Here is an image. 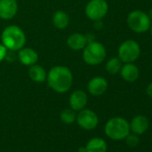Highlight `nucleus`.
I'll use <instances>...</instances> for the list:
<instances>
[{
	"instance_id": "nucleus-1",
	"label": "nucleus",
	"mask_w": 152,
	"mask_h": 152,
	"mask_svg": "<svg viewBox=\"0 0 152 152\" xmlns=\"http://www.w3.org/2000/svg\"><path fill=\"white\" fill-rule=\"evenodd\" d=\"M47 82L54 91L57 93L67 92L73 83V76L71 70L64 65L52 67L47 74Z\"/></svg>"
},
{
	"instance_id": "nucleus-2",
	"label": "nucleus",
	"mask_w": 152,
	"mask_h": 152,
	"mask_svg": "<svg viewBox=\"0 0 152 152\" xmlns=\"http://www.w3.org/2000/svg\"><path fill=\"white\" fill-rule=\"evenodd\" d=\"M2 44L11 51H19L26 43L24 31L16 25H9L5 28L1 35Z\"/></svg>"
},
{
	"instance_id": "nucleus-3",
	"label": "nucleus",
	"mask_w": 152,
	"mask_h": 152,
	"mask_svg": "<svg viewBox=\"0 0 152 152\" xmlns=\"http://www.w3.org/2000/svg\"><path fill=\"white\" fill-rule=\"evenodd\" d=\"M130 132L129 122L124 117H113L109 119L105 125L106 135L114 140H124Z\"/></svg>"
},
{
	"instance_id": "nucleus-4",
	"label": "nucleus",
	"mask_w": 152,
	"mask_h": 152,
	"mask_svg": "<svg viewBox=\"0 0 152 152\" xmlns=\"http://www.w3.org/2000/svg\"><path fill=\"white\" fill-rule=\"evenodd\" d=\"M107 56L105 46L98 41H91L87 43L83 48V58L84 62L90 65H98L101 64Z\"/></svg>"
},
{
	"instance_id": "nucleus-5",
	"label": "nucleus",
	"mask_w": 152,
	"mask_h": 152,
	"mask_svg": "<svg viewBox=\"0 0 152 152\" xmlns=\"http://www.w3.org/2000/svg\"><path fill=\"white\" fill-rule=\"evenodd\" d=\"M129 28L136 33H144L151 26V20L148 14L140 10L132 11L126 19Z\"/></svg>"
},
{
	"instance_id": "nucleus-6",
	"label": "nucleus",
	"mask_w": 152,
	"mask_h": 152,
	"mask_svg": "<svg viewBox=\"0 0 152 152\" xmlns=\"http://www.w3.org/2000/svg\"><path fill=\"white\" fill-rule=\"evenodd\" d=\"M140 56V47L133 39H127L118 48V57L123 63H134Z\"/></svg>"
},
{
	"instance_id": "nucleus-7",
	"label": "nucleus",
	"mask_w": 152,
	"mask_h": 152,
	"mask_svg": "<svg viewBox=\"0 0 152 152\" xmlns=\"http://www.w3.org/2000/svg\"><path fill=\"white\" fill-rule=\"evenodd\" d=\"M108 12V4L106 0H91L85 7V15L91 21H100Z\"/></svg>"
},
{
	"instance_id": "nucleus-8",
	"label": "nucleus",
	"mask_w": 152,
	"mask_h": 152,
	"mask_svg": "<svg viewBox=\"0 0 152 152\" xmlns=\"http://www.w3.org/2000/svg\"><path fill=\"white\" fill-rule=\"evenodd\" d=\"M76 122L79 126L84 130H93L99 124V117L97 114L88 108H83L76 115Z\"/></svg>"
},
{
	"instance_id": "nucleus-9",
	"label": "nucleus",
	"mask_w": 152,
	"mask_h": 152,
	"mask_svg": "<svg viewBox=\"0 0 152 152\" xmlns=\"http://www.w3.org/2000/svg\"><path fill=\"white\" fill-rule=\"evenodd\" d=\"M88 103V96L84 91L78 90L73 91L69 98V105L70 108L74 111H80L85 108Z\"/></svg>"
},
{
	"instance_id": "nucleus-10",
	"label": "nucleus",
	"mask_w": 152,
	"mask_h": 152,
	"mask_svg": "<svg viewBox=\"0 0 152 152\" xmlns=\"http://www.w3.org/2000/svg\"><path fill=\"white\" fill-rule=\"evenodd\" d=\"M108 87L107 81L101 76H96L90 80L88 83V91L89 92L95 97L103 95Z\"/></svg>"
},
{
	"instance_id": "nucleus-11",
	"label": "nucleus",
	"mask_w": 152,
	"mask_h": 152,
	"mask_svg": "<svg viewBox=\"0 0 152 152\" xmlns=\"http://www.w3.org/2000/svg\"><path fill=\"white\" fill-rule=\"evenodd\" d=\"M18 11L16 0H0V18L10 20L14 18Z\"/></svg>"
},
{
	"instance_id": "nucleus-12",
	"label": "nucleus",
	"mask_w": 152,
	"mask_h": 152,
	"mask_svg": "<svg viewBox=\"0 0 152 152\" xmlns=\"http://www.w3.org/2000/svg\"><path fill=\"white\" fill-rule=\"evenodd\" d=\"M129 124H130V131L132 133L136 135H142L148 131L149 127V121L147 116L139 115L134 116L131 120Z\"/></svg>"
},
{
	"instance_id": "nucleus-13",
	"label": "nucleus",
	"mask_w": 152,
	"mask_h": 152,
	"mask_svg": "<svg viewBox=\"0 0 152 152\" xmlns=\"http://www.w3.org/2000/svg\"><path fill=\"white\" fill-rule=\"evenodd\" d=\"M121 77L127 83H134L140 76V70L133 63H125L120 70Z\"/></svg>"
},
{
	"instance_id": "nucleus-14",
	"label": "nucleus",
	"mask_w": 152,
	"mask_h": 152,
	"mask_svg": "<svg viewBox=\"0 0 152 152\" xmlns=\"http://www.w3.org/2000/svg\"><path fill=\"white\" fill-rule=\"evenodd\" d=\"M19 61L25 66H31L37 64L39 55L36 50L31 48H23L18 52Z\"/></svg>"
},
{
	"instance_id": "nucleus-15",
	"label": "nucleus",
	"mask_w": 152,
	"mask_h": 152,
	"mask_svg": "<svg viewBox=\"0 0 152 152\" xmlns=\"http://www.w3.org/2000/svg\"><path fill=\"white\" fill-rule=\"evenodd\" d=\"M88 43L87 37L82 33H73L71 34L67 39L68 47L75 51L83 49Z\"/></svg>"
},
{
	"instance_id": "nucleus-16",
	"label": "nucleus",
	"mask_w": 152,
	"mask_h": 152,
	"mask_svg": "<svg viewBox=\"0 0 152 152\" xmlns=\"http://www.w3.org/2000/svg\"><path fill=\"white\" fill-rule=\"evenodd\" d=\"M28 73H29V77L34 83H44L45 81H47L48 72L41 65H39L37 64L30 66Z\"/></svg>"
},
{
	"instance_id": "nucleus-17",
	"label": "nucleus",
	"mask_w": 152,
	"mask_h": 152,
	"mask_svg": "<svg viewBox=\"0 0 152 152\" xmlns=\"http://www.w3.org/2000/svg\"><path fill=\"white\" fill-rule=\"evenodd\" d=\"M85 148L86 152H107V144L103 139L96 137L87 142Z\"/></svg>"
},
{
	"instance_id": "nucleus-18",
	"label": "nucleus",
	"mask_w": 152,
	"mask_h": 152,
	"mask_svg": "<svg viewBox=\"0 0 152 152\" xmlns=\"http://www.w3.org/2000/svg\"><path fill=\"white\" fill-rule=\"evenodd\" d=\"M52 22L56 28L59 30H64L68 26L70 23V18L67 13H65L64 11L59 10V11L55 12V14L53 15Z\"/></svg>"
},
{
	"instance_id": "nucleus-19",
	"label": "nucleus",
	"mask_w": 152,
	"mask_h": 152,
	"mask_svg": "<svg viewBox=\"0 0 152 152\" xmlns=\"http://www.w3.org/2000/svg\"><path fill=\"white\" fill-rule=\"evenodd\" d=\"M122 63L123 62L120 60V58L118 56H115V57L110 58L106 64L107 72L110 74H113V75L117 74L122 68V65H123Z\"/></svg>"
},
{
	"instance_id": "nucleus-20",
	"label": "nucleus",
	"mask_w": 152,
	"mask_h": 152,
	"mask_svg": "<svg viewBox=\"0 0 152 152\" xmlns=\"http://www.w3.org/2000/svg\"><path fill=\"white\" fill-rule=\"evenodd\" d=\"M60 118H61V121L64 124H72L73 122L76 121V114H75V111L72 110V108L64 109L61 112Z\"/></svg>"
},
{
	"instance_id": "nucleus-21",
	"label": "nucleus",
	"mask_w": 152,
	"mask_h": 152,
	"mask_svg": "<svg viewBox=\"0 0 152 152\" xmlns=\"http://www.w3.org/2000/svg\"><path fill=\"white\" fill-rule=\"evenodd\" d=\"M125 142L126 144L130 147V148H135L140 144V139H139V135H136L134 133L131 134L129 133L126 137H125Z\"/></svg>"
},
{
	"instance_id": "nucleus-22",
	"label": "nucleus",
	"mask_w": 152,
	"mask_h": 152,
	"mask_svg": "<svg viewBox=\"0 0 152 152\" xmlns=\"http://www.w3.org/2000/svg\"><path fill=\"white\" fill-rule=\"evenodd\" d=\"M7 50L8 49L3 44L0 45V62H2L6 58V56L7 55Z\"/></svg>"
},
{
	"instance_id": "nucleus-23",
	"label": "nucleus",
	"mask_w": 152,
	"mask_h": 152,
	"mask_svg": "<svg viewBox=\"0 0 152 152\" xmlns=\"http://www.w3.org/2000/svg\"><path fill=\"white\" fill-rule=\"evenodd\" d=\"M146 94H147L149 98L152 99V83H149V84L147 86V88H146Z\"/></svg>"
},
{
	"instance_id": "nucleus-24",
	"label": "nucleus",
	"mask_w": 152,
	"mask_h": 152,
	"mask_svg": "<svg viewBox=\"0 0 152 152\" xmlns=\"http://www.w3.org/2000/svg\"><path fill=\"white\" fill-rule=\"evenodd\" d=\"M78 152H86V148H85V147H81V148H79Z\"/></svg>"
},
{
	"instance_id": "nucleus-25",
	"label": "nucleus",
	"mask_w": 152,
	"mask_h": 152,
	"mask_svg": "<svg viewBox=\"0 0 152 152\" xmlns=\"http://www.w3.org/2000/svg\"><path fill=\"white\" fill-rule=\"evenodd\" d=\"M148 16H149L150 20H152V8L150 9V11H149V13H148Z\"/></svg>"
},
{
	"instance_id": "nucleus-26",
	"label": "nucleus",
	"mask_w": 152,
	"mask_h": 152,
	"mask_svg": "<svg viewBox=\"0 0 152 152\" xmlns=\"http://www.w3.org/2000/svg\"><path fill=\"white\" fill-rule=\"evenodd\" d=\"M149 30H150V33H151V35H152V24H151V26H150Z\"/></svg>"
}]
</instances>
